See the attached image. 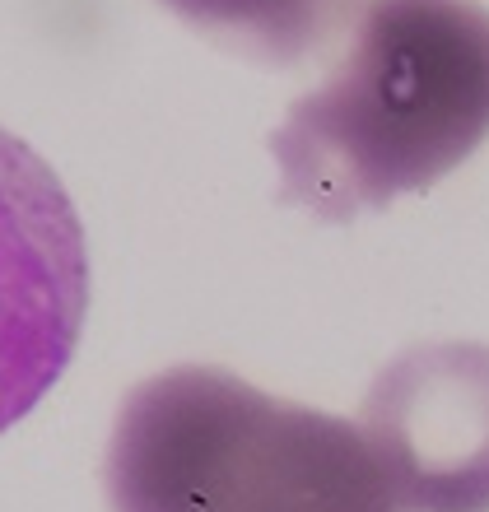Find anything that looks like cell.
Wrapping results in <instances>:
<instances>
[{"instance_id": "obj_1", "label": "cell", "mask_w": 489, "mask_h": 512, "mask_svg": "<svg viewBox=\"0 0 489 512\" xmlns=\"http://www.w3.org/2000/svg\"><path fill=\"white\" fill-rule=\"evenodd\" d=\"M489 140V10L368 0L336 70L271 135L280 201L322 224L429 191Z\"/></svg>"}, {"instance_id": "obj_2", "label": "cell", "mask_w": 489, "mask_h": 512, "mask_svg": "<svg viewBox=\"0 0 489 512\" xmlns=\"http://www.w3.org/2000/svg\"><path fill=\"white\" fill-rule=\"evenodd\" d=\"M103 489L112 512H401L359 424L210 364L126 396Z\"/></svg>"}, {"instance_id": "obj_3", "label": "cell", "mask_w": 489, "mask_h": 512, "mask_svg": "<svg viewBox=\"0 0 489 512\" xmlns=\"http://www.w3.org/2000/svg\"><path fill=\"white\" fill-rule=\"evenodd\" d=\"M84 317V224L52 163L0 126V433L61 382Z\"/></svg>"}, {"instance_id": "obj_4", "label": "cell", "mask_w": 489, "mask_h": 512, "mask_svg": "<svg viewBox=\"0 0 489 512\" xmlns=\"http://www.w3.org/2000/svg\"><path fill=\"white\" fill-rule=\"evenodd\" d=\"M401 512H489V345H410L359 410Z\"/></svg>"}, {"instance_id": "obj_5", "label": "cell", "mask_w": 489, "mask_h": 512, "mask_svg": "<svg viewBox=\"0 0 489 512\" xmlns=\"http://www.w3.org/2000/svg\"><path fill=\"white\" fill-rule=\"evenodd\" d=\"M168 10L224 52L257 66H299L326 52L331 38L368 0H163Z\"/></svg>"}]
</instances>
